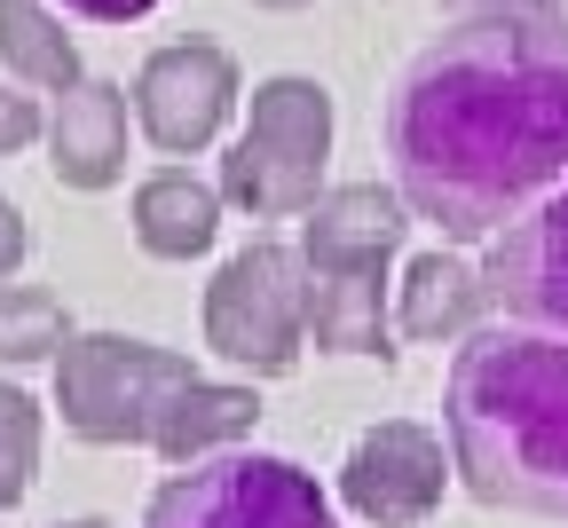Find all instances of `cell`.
<instances>
[{
	"label": "cell",
	"instance_id": "7402d4cb",
	"mask_svg": "<svg viewBox=\"0 0 568 528\" xmlns=\"http://www.w3.org/2000/svg\"><path fill=\"white\" fill-rule=\"evenodd\" d=\"M71 17H88V24H142L159 9V0H63Z\"/></svg>",
	"mask_w": 568,
	"mask_h": 528
},
{
	"label": "cell",
	"instance_id": "30bf717a",
	"mask_svg": "<svg viewBox=\"0 0 568 528\" xmlns=\"http://www.w3.org/2000/svg\"><path fill=\"white\" fill-rule=\"evenodd\" d=\"M40 142H48V174L63 190H88V197L111 190L126 174V88L80 71L71 88H55V111H48Z\"/></svg>",
	"mask_w": 568,
	"mask_h": 528
},
{
	"label": "cell",
	"instance_id": "4fadbf2b",
	"mask_svg": "<svg viewBox=\"0 0 568 528\" xmlns=\"http://www.w3.org/2000/svg\"><path fill=\"white\" fill-rule=\"evenodd\" d=\"M253 418H261L253 379H205V370H197V379L159 410L151 449L166 466H197V458H213V449H237L253 434Z\"/></svg>",
	"mask_w": 568,
	"mask_h": 528
},
{
	"label": "cell",
	"instance_id": "ac0fdd59",
	"mask_svg": "<svg viewBox=\"0 0 568 528\" xmlns=\"http://www.w3.org/2000/svg\"><path fill=\"white\" fill-rule=\"evenodd\" d=\"M40 474V403L24 387H0V512L24 505Z\"/></svg>",
	"mask_w": 568,
	"mask_h": 528
},
{
	"label": "cell",
	"instance_id": "5b68a950",
	"mask_svg": "<svg viewBox=\"0 0 568 528\" xmlns=\"http://www.w3.org/2000/svg\"><path fill=\"white\" fill-rule=\"evenodd\" d=\"M142 528H339V512L293 458L213 449L197 466H174V481H159Z\"/></svg>",
	"mask_w": 568,
	"mask_h": 528
},
{
	"label": "cell",
	"instance_id": "5bb4252c",
	"mask_svg": "<svg viewBox=\"0 0 568 528\" xmlns=\"http://www.w3.org/2000/svg\"><path fill=\"white\" fill-rule=\"evenodd\" d=\"M489 308V284L458 253H418L395 284V332L403 339H466Z\"/></svg>",
	"mask_w": 568,
	"mask_h": 528
},
{
	"label": "cell",
	"instance_id": "7a4b0ae2",
	"mask_svg": "<svg viewBox=\"0 0 568 528\" xmlns=\"http://www.w3.org/2000/svg\"><path fill=\"white\" fill-rule=\"evenodd\" d=\"M443 441L489 512L568 520V332L474 324L443 379Z\"/></svg>",
	"mask_w": 568,
	"mask_h": 528
},
{
	"label": "cell",
	"instance_id": "44dd1931",
	"mask_svg": "<svg viewBox=\"0 0 568 528\" xmlns=\"http://www.w3.org/2000/svg\"><path fill=\"white\" fill-rule=\"evenodd\" d=\"M24 253H32V230H24V213L0 197V284H9L17 268H24Z\"/></svg>",
	"mask_w": 568,
	"mask_h": 528
},
{
	"label": "cell",
	"instance_id": "e0dca14e",
	"mask_svg": "<svg viewBox=\"0 0 568 528\" xmlns=\"http://www.w3.org/2000/svg\"><path fill=\"white\" fill-rule=\"evenodd\" d=\"M71 339V308L40 284H0V370H24V363H55V347Z\"/></svg>",
	"mask_w": 568,
	"mask_h": 528
},
{
	"label": "cell",
	"instance_id": "ffe728a7",
	"mask_svg": "<svg viewBox=\"0 0 568 528\" xmlns=\"http://www.w3.org/2000/svg\"><path fill=\"white\" fill-rule=\"evenodd\" d=\"M545 9H560V0H443L450 24H466V17H545Z\"/></svg>",
	"mask_w": 568,
	"mask_h": 528
},
{
	"label": "cell",
	"instance_id": "8992f818",
	"mask_svg": "<svg viewBox=\"0 0 568 528\" xmlns=\"http://www.w3.org/2000/svg\"><path fill=\"white\" fill-rule=\"evenodd\" d=\"M308 347V299H301V253L253 237L230 253L205 284V355L245 370V379H284Z\"/></svg>",
	"mask_w": 568,
	"mask_h": 528
},
{
	"label": "cell",
	"instance_id": "2e32d148",
	"mask_svg": "<svg viewBox=\"0 0 568 528\" xmlns=\"http://www.w3.org/2000/svg\"><path fill=\"white\" fill-rule=\"evenodd\" d=\"M0 71L24 88H71L80 80V48H71L63 17L40 9V0H0Z\"/></svg>",
	"mask_w": 568,
	"mask_h": 528
},
{
	"label": "cell",
	"instance_id": "d4e9b609",
	"mask_svg": "<svg viewBox=\"0 0 568 528\" xmlns=\"http://www.w3.org/2000/svg\"><path fill=\"white\" fill-rule=\"evenodd\" d=\"M560 9H568V0H560Z\"/></svg>",
	"mask_w": 568,
	"mask_h": 528
},
{
	"label": "cell",
	"instance_id": "8fae6325",
	"mask_svg": "<svg viewBox=\"0 0 568 528\" xmlns=\"http://www.w3.org/2000/svg\"><path fill=\"white\" fill-rule=\"evenodd\" d=\"M410 237V205L379 182H339L301 213V268H387Z\"/></svg>",
	"mask_w": 568,
	"mask_h": 528
},
{
	"label": "cell",
	"instance_id": "7c38bea8",
	"mask_svg": "<svg viewBox=\"0 0 568 528\" xmlns=\"http://www.w3.org/2000/svg\"><path fill=\"white\" fill-rule=\"evenodd\" d=\"M308 339L324 355H395V284L387 268H301Z\"/></svg>",
	"mask_w": 568,
	"mask_h": 528
},
{
	"label": "cell",
	"instance_id": "9c48e42d",
	"mask_svg": "<svg viewBox=\"0 0 568 528\" xmlns=\"http://www.w3.org/2000/svg\"><path fill=\"white\" fill-rule=\"evenodd\" d=\"M481 284H489V308H506L514 324L568 332V182L489 237Z\"/></svg>",
	"mask_w": 568,
	"mask_h": 528
},
{
	"label": "cell",
	"instance_id": "d6986e66",
	"mask_svg": "<svg viewBox=\"0 0 568 528\" xmlns=\"http://www.w3.org/2000/svg\"><path fill=\"white\" fill-rule=\"evenodd\" d=\"M40 126H48L40 95H32L24 80H9V71H0V159H9V150H24V142H40Z\"/></svg>",
	"mask_w": 568,
	"mask_h": 528
},
{
	"label": "cell",
	"instance_id": "603a6c76",
	"mask_svg": "<svg viewBox=\"0 0 568 528\" xmlns=\"http://www.w3.org/2000/svg\"><path fill=\"white\" fill-rule=\"evenodd\" d=\"M48 528H119V520H95V512H88V520H48Z\"/></svg>",
	"mask_w": 568,
	"mask_h": 528
},
{
	"label": "cell",
	"instance_id": "9a60e30c",
	"mask_svg": "<svg viewBox=\"0 0 568 528\" xmlns=\"http://www.w3.org/2000/svg\"><path fill=\"white\" fill-rule=\"evenodd\" d=\"M213 230H222V190L166 166L134 190V245L151 261H197L213 245Z\"/></svg>",
	"mask_w": 568,
	"mask_h": 528
},
{
	"label": "cell",
	"instance_id": "cb8c5ba5",
	"mask_svg": "<svg viewBox=\"0 0 568 528\" xmlns=\"http://www.w3.org/2000/svg\"><path fill=\"white\" fill-rule=\"evenodd\" d=\"M253 9H308V0H253Z\"/></svg>",
	"mask_w": 568,
	"mask_h": 528
},
{
	"label": "cell",
	"instance_id": "ba28073f",
	"mask_svg": "<svg viewBox=\"0 0 568 528\" xmlns=\"http://www.w3.org/2000/svg\"><path fill=\"white\" fill-rule=\"evenodd\" d=\"M230 111H237V63L213 40H174V48H159L134 71V119L166 159L205 150L230 126Z\"/></svg>",
	"mask_w": 568,
	"mask_h": 528
},
{
	"label": "cell",
	"instance_id": "3957f363",
	"mask_svg": "<svg viewBox=\"0 0 568 528\" xmlns=\"http://www.w3.org/2000/svg\"><path fill=\"white\" fill-rule=\"evenodd\" d=\"M197 379V363L159 339H126V332H71L55 347V410L63 434L88 449H151L159 410Z\"/></svg>",
	"mask_w": 568,
	"mask_h": 528
},
{
	"label": "cell",
	"instance_id": "277c9868",
	"mask_svg": "<svg viewBox=\"0 0 568 528\" xmlns=\"http://www.w3.org/2000/svg\"><path fill=\"white\" fill-rule=\"evenodd\" d=\"M324 159H332V95L301 71H276L253 88L245 134L222 159V205L253 221H293L324 197Z\"/></svg>",
	"mask_w": 568,
	"mask_h": 528
},
{
	"label": "cell",
	"instance_id": "6da1fadb",
	"mask_svg": "<svg viewBox=\"0 0 568 528\" xmlns=\"http://www.w3.org/2000/svg\"><path fill=\"white\" fill-rule=\"evenodd\" d=\"M395 197L481 245L568 182V17H466L387 95Z\"/></svg>",
	"mask_w": 568,
	"mask_h": 528
},
{
	"label": "cell",
	"instance_id": "52a82bcc",
	"mask_svg": "<svg viewBox=\"0 0 568 528\" xmlns=\"http://www.w3.org/2000/svg\"><path fill=\"white\" fill-rule=\"evenodd\" d=\"M450 489V441L418 418H379L339 458V505L364 528H418Z\"/></svg>",
	"mask_w": 568,
	"mask_h": 528
}]
</instances>
